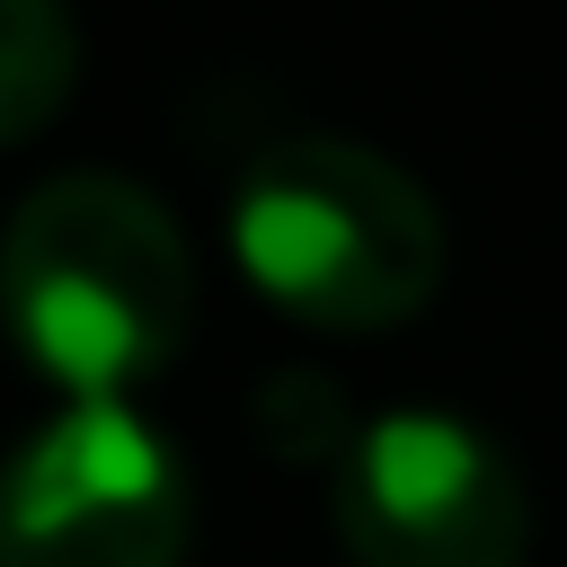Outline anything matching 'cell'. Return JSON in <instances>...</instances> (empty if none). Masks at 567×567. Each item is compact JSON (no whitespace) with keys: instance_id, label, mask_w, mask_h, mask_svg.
Wrapping results in <instances>:
<instances>
[{"instance_id":"2","label":"cell","mask_w":567,"mask_h":567,"mask_svg":"<svg viewBox=\"0 0 567 567\" xmlns=\"http://www.w3.org/2000/svg\"><path fill=\"white\" fill-rule=\"evenodd\" d=\"M230 257L284 319L328 337H372L434 301L443 213L399 159L363 142L292 133L239 168Z\"/></svg>"},{"instance_id":"5","label":"cell","mask_w":567,"mask_h":567,"mask_svg":"<svg viewBox=\"0 0 567 567\" xmlns=\"http://www.w3.org/2000/svg\"><path fill=\"white\" fill-rule=\"evenodd\" d=\"M80 80V27L62 0H0V151L44 133Z\"/></svg>"},{"instance_id":"6","label":"cell","mask_w":567,"mask_h":567,"mask_svg":"<svg viewBox=\"0 0 567 567\" xmlns=\"http://www.w3.org/2000/svg\"><path fill=\"white\" fill-rule=\"evenodd\" d=\"M257 434H266V452L275 461H346V443H354V425H346V408H337V381H319V372H275L266 381V399H257Z\"/></svg>"},{"instance_id":"1","label":"cell","mask_w":567,"mask_h":567,"mask_svg":"<svg viewBox=\"0 0 567 567\" xmlns=\"http://www.w3.org/2000/svg\"><path fill=\"white\" fill-rule=\"evenodd\" d=\"M195 319V257L168 204L115 168H62L0 221V328L71 399H133Z\"/></svg>"},{"instance_id":"4","label":"cell","mask_w":567,"mask_h":567,"mask_svg":"<svg viewBox=\"0 0 567 567\" xmlns=\"http://www.w3.org/2000/svg\"><path fill=\"white\" fill-rule=\"evenodd\" d=\"M328 505L354 567H523L532 549V496L514 461L434 408L354 425L346 461L328 470Z\"/></svg>"},{"instance_id":"3","label":"cell","mask_w":567,"mask_h":567,"mask_svg":"<svg viewBox=\"0 0 567 567\" xmlns=\"http://www.w3.org/2000/svg\"><path fill=\"white\" fill-rule=\"evenodd\" d=\"M195 487L133 399H71L0 461V567H177Z\"/></svg>"}]
</instances>
